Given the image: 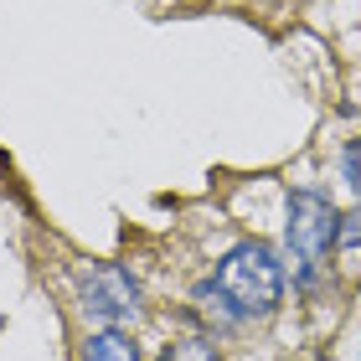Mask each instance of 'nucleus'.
Returning a JSON list of instances; mask_svg holds the SVG:
<instances>
[{
    "mask_svg": "<svg viewBox=\"0 0 361 361\" xmlns=\"http://www.w3.org/2000/svg\"><path fill=\"white\" fill-rule=\"evenodd\" d=\"M284 258H279L269 243L243 238L233 243L217 269H212V284L202 289V300H212L227 320H264L284 305Z\"/></svg>",
    "mask_w": 361,
    "mask_h": 361,
    "instance_id": "obj_1",
    "label": "nucleus"
},
{
    "mask_svg": "<svg viewBox=\"0 0 361 361\" xmlns=\"http://www.w3.org/2000/svg\"><path fill=\"white\" fill-rule=\"evenodd\" d=\"M83 361H145V356H140V346H135L129 336H119V331H98V336H88Z\"/></svg>",
    "mask_w": 361,
    "mask_h": 361,
    "instance_id": "obj_4",
    "label": "nucleus"
},
{
    "mask_svg": "<svg viewBox=\"0 0 361 361\" xmlns=\"http://www.w3.org/2000/svg\"><path fill=\"white\" fill-rule=\"evenodd\" d=\"M160 361H222V351H217L212 336H180L160 351Z\"/></svg>",
    "mask_w": 361,
    "mask_h": 361,
    "instance_id": "obj_5",
    "label": "nucleus"
},
{
    "mask_svg": "<svg viewBox=\"0 0 361 361\" xmlns=\"http://www.w3.org/2000/svg\"><path fill=\"white\" fill-rule=\"evenodd\" d=\"M78 300H83V320L104 325V331H119L140 315V289L119 264H93L78 284Z\"/></svg>",
    "mask_w": 361,
    "mask_h": 361,
    "instance_id": "obj_3",
    "label": "nucleus"
},
{
    "mask_svg": "<svg viewBox=\"0 0 361 361\" xmlns=\"http://www.w3.org/2000/svg\"><path fill=\"white\" fill-rule=\"evenodd\" d=\"M336 166H341V180H346V191L361 202V135L341 145V155H336Z\"/></svg>",
    "mask_w": 361,
    "mask_h": 361,
    "instance_id": "obj_6",
    "label": "nucleus"
},
{
    "mask_svg": "<svg viewBox=\"0 0 361 361\" xmlns=\"http://www.w3.org/2000/svg\"><path fill=\"white\" fill-rule=\"evenodd\" d=\"M356 248H361V202L341 212V233H336V253H356Z\"/></svg>",
    "mask_w": 361,
    "mask_h": 361,
    "instance_id": "obj_7",
    "label": "nucleus"
},
{
    "mask_svg": "<svg viewBox=\"0 0 361 361\" xmlns=\"http://www.w3.org/2000/svg\"><path fill=\"white\" fill-rule=\"evenodd\" d=\"M336 233H341V212L320 186H294L284 196V248L300 269L305 289L320 279L325 258L336 253Z\"/></svg>",
    "mask_w": 361,
    "mask_h": 361,
    "instance_id": "obj_2",
    "label": "nucleus"
}]
</instances>
